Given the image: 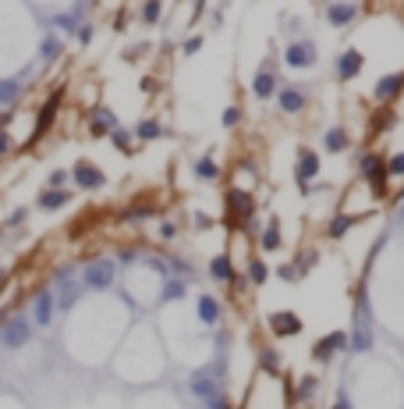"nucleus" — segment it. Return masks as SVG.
Instances as JSON below:
<instances>
[{
	"instance_id": "4be33fe9",
	"label": "nucleus",
	"mask_w": 404,
	"mask_h": 409,
	"mask_svg": "<svg viewBox=\"0 0 404 409\" xmlns=\"http://www.w3.org/2000/svg\"><path fill=\"white\" fill-rule=\"evenodd\" d=\"M68 203H71L68 189H43L39 199H36V207L39 210H60V207H68Z\"/></svg>"
},
{
	"instance_id": "20e7f679",
	"label": "nucleus",
	"mask_w": 404,
	"mask_h": 409,
	"mask_svg": "<svg viewBox=\"0 0 404 409\" xmlns=\"http://www.w3.org/2000/svg\"><path fill=\"white\" fill-rule=\"evenodd\" d=\"M114 285V260H89L82 267V289H93V292H106Z\"/></svg>"
},
{
	"instance_id": "f257e3e1",
	"label": "nucleus",
	"mask_w": 404,
	"mask_h": 409,
	"mask_svg": "<svg viewBox=\"0 0 404 409\" xmlns=\"http://www.w3.org/2000/svg\"><path fill=\"white\" fill-rule=\"evenodd\" d=\"M358 175L366 178V186H369V192L372 196H387V189H390V175H387V160H383V153H361V160H358Z\"/></svg>"
},
{
	"instance_id": "cd10ccee",
	"label": "nucleus",
	"mask_w": 404,
	"mask_h": 409,
	"mask_svg": "<svg viewBox=\"0 0 404 409\" xmlns=\"http://www.w3.org/2000/svg\"><path fill=\"white\" fill-rule=\"evenodd\" d=\"M348 349H351V353H369V349H372V331H366V327H351Z\"/></svg>"
},
{
	"instance_id": "bb28decb",
	"label": "nucleus",
	"mask_w": 404,
	"mask_h": 409,
	"mask_svg": "<svg viewBox=\"0 0 404 409\" xmlns=\"http://www.w3.org/2000/svg\"><path fill=\"white\" fill-rule=\"evenodd\" d=\"M323 146H326V153H344V150H348V132L340 129V125L326 129V135H323Z\"/></svg>"
},
{
	"instance_id": "de8ad7c7",
	"label": "nucleus",
	"mask_w": 404,
	"mask_h": 409,
	"mask_svg": "<svg viewBox=\"0 0 404 409\" xmlns=\"http://www.w3.org/2000/svg\"><path fill=\"white\" fill-rule=\"evenodd\" d=\"M11 150H14V139L8 135V129H0V160H4Z\"/></svg>"
},
{
	"instance_id": "79ce46f5",
	"label": "nucleus",
	"mask_w": 404,
	"mask_h": 409,
	"mask_svg": "<svg viewBox=\"0 0 404 409\" xmlns=\"http://www.w3.org/2000/svg\"><path fill=\"white\" fill-rule=\"evenodd\" d=\"M220 121H224V129H238L241 125V107H227Z\"/></svg>"
},
{
	"instance_id": "9b49d317",
	"label": "nucleus",
	"mask_w": 404,
	"mask_h": 409,
	"mask_svg": "<svg viewBox=\"0 0 404 409\" xmlns=\"http://www.w3.org/2000/svg\"><path fill=\"white\" fill-rule=\"evenodd\" d=\"M344 349H348V335L344 331H330V335H323L312 345V360L316 363H330L337 353H344Z\"/></svg>"
},
{
	"instance_id": "ddd939ff",
	"label": "nucleus",
	"mask_w": 404,
	"mask_h": 409,
	"mask_svg": "<svg viewBox=\"0 0 404 409\" xmlns=\"http://www.w3.org/2000/svg\"><path fill=\"white\" fill-rule=\"evenodd\" d=\"M361 68H366V54H361V50H344V54H340L337 60H333V71H337V78L340 82H351V78H358L361 75Z\"/></svg>"
},
{
	"instance_id": "c756f323",
	"label": "nucleus",
	"mask_w": 404,
	"mask_h": 409,
	"mask_svg": "<svg viewBox=\"0 0 404 409\" xmlns=\"http://www.w3.org/2000/svg\"><path fill=\"white\" fill-rule=\"evenodd\" d=\"M18 96H21V82L18 78H0V107L18 104Z\"/></svg>"
},
{
	"instance_id": "c03bdc74",
	"label": "nucleus",
	"mask_w": 404,
	"mask_h": 409,
	"mask_svg": "<svg viewBox=\"0 0 404 409\" xmlns=\"http://www.w3.org/2000/svg\"><path fill=\"white\" fill-rule=\"evenodd\" d=\"M170 267H174L178 274H185V278H191V271H195V267H191V260H185V256H170Z\"/></svg>"
},
{
	"instance_id": "37998d69",
	"label": "nucleus",
	"mask_w": 404,
	"mask_h": 409,
	"mask_svg": "<svg viewBox=\"0 0 404 409\" xmlns=\"http://www.w3.org/2000/svg\"><path fill=\"white\" fill-rule=\"evenodd\" d=\"M199 50H202V36H188V39H185V43H181V54H185V57H191V54H199Z\"/></svg>"
},
{
	"instance_id": "4d7b16f0",
	"label": "nucleus",
	"mask_w": 404,
	"mask_h": 409,
	"mask_svg": "<svg viewBox=\"0 0 404 409\" xmlns=\"http://www.w3.org/2000/svg\"><path fill=\"white\" fill-rule=\"evenodd\" d=\"M227 409H230V406H227Z\"/></svg>"
},
{
	"instance_id": "864d4df0",
	"label": "nucleus",
	"mask_w": 404,
	"mask_h": 409,
	"mask_svg": "<svg viewBox=\"0 0 404 409\" xmlns=\"http://www.w3.org/2000/svg\"><path fill=\"white\" fill-rule=\"evenodd\" d=\"M21 221H25V210H14V214L8 217V224H11V228H14V224H21Z\"/></svg>"
},
{
	"instance_id": "49530a36",
	"label": "nucleus",
	"mask_w": 404,
	"mask_h": 409,
	"mask_svg": "<svg viewBox=\"0 0 404 409\" xmlns=\"http://www.w3.org/2000/svg\"><path fill=\"white\" fill-rule=\"evenodd\" d=\"M276 278L281 281H298V267L294 263H281V267H276Z\"/></svg>"
},
{
	"instance_id": "3c124183",
	"label": "nucleus",
	"mask_w": 404,
	"mask_h": 409,
	"mask_svg": "<svg viewBox=\"0 0 404 409\" xmlns=\"http://www.w3.org/2000/svg\"><path fill=\"white\" fill-rule=\"evenodd\" d=\"M145 267H153V271H160V274H163V271H167V263H163V260H156V256H149V260H145Z\"/></svg>"
},
{
	"instance_id": "f704fd0d",
	"label": "nucleus",
	"mask_w": 404,
	"mask_h": 409,
	"mask_svg": "<svg viewBox=\"0 0 404 409\" xmlns=\"http://www.w3.org/2000/svg\"><path fill=\"white\" fill-rule=\"evenodd\" d=\"M259 371L281 374V356H276V349H270V345H263V349H259Z\"/></svg>"
},
{
	"instance_id": "f8f14e48",
	"label": "nucleus",
	"mask_w": 404,
	"mask_h": 409,
	"mask_svg": "<svg viewBox=\"0 0 404 409\" xmlns=\"http://www.w3.org/2000/svg\"><path fill=\"white\" fill-rule=\"evenodd\" d=\"M54 281H57V292H60V296H54V302L60 306V310H71L75 299H78V292H82V285L71 278V267H60V271L54 274Z\"/></svg>"
},
{
	"instance_id": "7ed1b4c3",
	"label": "nucleus",
	"mask_w": 404,
	"mask_h": 409,
	"mask_svg": "<svg viewBox=\"0 0 404 409\" xmlns=\"http://www.w3.org/2000/svg\"><path fill=\"white\" fill-rule=\"evenodd\" d=\"M29 342H32V320L25 313L0 317V345L4 349H25Z\"/></svg>"
},
{
	"instance_id": "58836bf2",
	"label": "nucleus",
	"mask_w": 404,
	"mask_h": 409,
	"mask_svg": "<svg viewBox=\"0 0 404 409\" xmlns=\"http://www.w3.org/2000/svg\"><path fill=\"white\" fill-rule=\"evenodd\" d=\"M316 263H319V253H316V250H305V253H302V260L294 263V267H298V278H302L305 271H312Z\"/></svg>"
},
{
	"instance_id": "473e14b6",
	"label": "nucleus",
	"mask_w": 404,
	"mask_h": 409,
	"mask_svg": "<svg viewBox=\"0 0 404 409\" xmlns=\"http://www.w3.org/2000/svg\"><path fill=\"white\" fill-rule=\"evenodd\" d=\"M185 296H188L185 278H167V285H163V302H174V299H185Z\"/></svg>"
},
{
	"instance_id": "5701e85b",
	"label": "nucleus",
	"mask_w": 404,
	"mask_h": 409,
	"mask_svg": "<svg viewBox=\"0 0 404 409\" xmlns=\"http://www.w3.org/2000/svg\"><path fill=\"white\" fill-rule=\"evenodd\" d=\"M276 75H273V68H263L259 75H255V82H252V93H255V100H270L273 93H276Z\"/></svg>"
},
{
	"instance_id": "b1692460",
	"label": "nucleus",
	"mask_w": 404,
	"mask_h": 409,
	"mask_svg": "<svg viewBox=\"0 0 404 409\" xmlns=\"http://www.w3.org/2000/svg\"><path fill=\"white\" fill-rule=\"evenodd\" d=\"M209 274H213V281H238V274H234V263H230V256L227 253H217L209 260Z\"/></svg>"
},
{
	"instance_id": "4468645a",
	"label": "nucleus",
	"mask_w": 404,
	"mask_h": 409,
	"mask_svg": "<svg viewBox=\"0 0 404 409\" xmlns=\"http://www.w3.org/2000/svg\"><path fill=\"white\" fill-rule=\"evenodd\" d=\"M401 89H404V71L379 75L376 86H372V100H376V104H390L394 96H401Z\"/></svg>"
},
{
	"instance_id": "393cba45",
	"label": "nucleus",
	"mask_w": 404,
	"mask_h": 409,
	"mask_svg": "<svg viewBox=\"0 0 404 409\" xmlns=\"http://www.w3.org/2000/svg\"><path fill=\"white\" fill-rule=\"evenodd\" d=\"M358 221H361L358 214H337V217H330V224H326V235H330V239H344Z\"/></svg>"
},
{
	"instance_id": "4c0bfd02",
	"label": "nucleus",
	"mask_w": 404,
	"mask_h": 409,
	"mask_svg": "<svg viewBox=\"0 0 404 409\" xmlns=\"http://www.w3.org/2000/svg\"><path fill=\"white\" fill-rule=\"evenodd\" d=\"M298 402H312V395H316V377L312 374H305L302 381H298Z\"/></svg>"
},
{
	"instance_id": "603ef678",
	"label": "nucleus",
	"mask_w": 404,
	"mask_h": 409,
	"mask_svg": "<svg viewBox=\"0 0 404 409\" xmlns=\"http://www.w3.org/2000/svg\"><path fill=\"white\" fill-rule=\"evenodd\" d=\"M178 235V224H163L160 228V239H174Z\"/></svg>"
},
{
	"instance_id": "0eeeda50",
	"label": "nucleus",
	"mask_w": 404,
	"mask_h": 409,
	"mask_svg": "<svg viewBox=\"0 0 404 409\" xmlns=\"http://www.w3.org/2000/svg\"><path fill=\"white\" fill-rule=\"evenodd\" d=\"M54 313H57V302H54V289H36V296H32V327H50L54 324Z\"/></svg>"
},
{
	"instance_id": "6e6d98bb",
	"label": "nucleus",
	"mask_w": 404,
	"mask_h": 409,
	"mask_svg": "<svg viewBox=\"0 0 404 409\" xmlns=\"http://www.w3.org/2000/svg\"><path fill=\"white\" fill-rule=\"evenodd\" d=\"M401 214H404V192H401Z\"/></svg>"
},
{
	"instance_id": "1a4fd4ad",
	"label": "nucleus",
	"mask_w": 404,
	"mask_h": 409,
	"mask_svg": "<svg viewBox=\"0 0 404 409\" xmlns=\"http://www.w3.org/2000/svg\"><path fill=\"white\" fill-rule=\"evenodd\" d=\"M68 175H71L75 186H78V189H85V192H93V189H103V186H106V175L96 168L93 160H78Z\"/></svg>"
},
{
	"instance_id": "c85d7f7f",
	"label": "nucleus",
	"mask_w": 404,
	"mask_h": 409,
	"mask_svg": "<svg viewBox=\"0 0 404 409\" xmlns=\"http://www.w3.org/2000/svg\"><path fill=\"white\" fill-rule=\"evenodd\" d=\"M135 135H139L142 142H156V139L163 135V125H160L156 118H142L139 125H135Z\"/></svg>"
},
{
	"instance_id": "412c9836",
	"label": "nucleus",
	"mask_w": 404,
	"mask_h": 409,
	"mask_svg": "<svg viewBox=\"0 0 404 409\" xmlns=\"http://www.w3.org/2000/svg\"><path fill=\"white\" fill-rule=\"evenodd\" d=\"M355 327H366V331H372V313H369V292H366V285H358V292H355V313H351Z\"/></svg>"
},
{
	"instance_id": "2eb2a0df",
	"label": "nucleus",
	"mask_w": 404,
	"mask_h": 409,
	"mask_svg": "<svg viewBox=\"0 0 404 409\" xmlns=\"http://www.w3.org/2000/svg\"><path fill=\"white\" fill-rule=\"evenodd\" d=\"M316 175H319V153H316V150H298V164H294L298 189H305Z\"/></svg>"
},
{
	"instance_id": "c9c22d12",
	"label": "nucleus",
	"mask_w": 404,
	"mask_h": 409,
	"mask_svg": "<svg viewBox=\"0 0 404 409\" xmlns=\"http://www.w3.org/2000/svg\"><path fill=\"white\" fill-rule=\"evenodd\" d=\"M110 142H114V150H117V153H135L132 132H124V129H114V132H110Z\"/></svg>"
},
{
	"instance_id": "a18cd8bd",
	"label": "nucleus",
	"mask_w": 404,
	"mask_h": 409,
	"mask_svg": "<svg viewBox=\"0 0 404 409\" xmlns=\"http://www.w3.org/2000/svg\"><path fill=\"white\" fill-rule=\"evenodd\" d=\"M75 36H78V43H82V47H89V43H93V36H96V29H93L89 22H82Z\"/></svg>"
},
{
	"instance_id": "ea45409f",
	"label": "nucleus",
	"mask_w": 404,
	"mask_h": 409,
	"mask_svg": "<svg viewBox=\"0 0 404 409\" xmlns=\"http://www.w3.org/2000/svg\"><path fill=\"white\" fill-rule=\"evenodd\" d=\"M71 181V175L64 171V168H57V171H50V178H47V189H64Z\"/></svg>"
},
{
	"instance_id": "dca6fc26",
	"label": "nucleus",
	"mask_w": 404,
	"mask_h": 409,
	"mask_svg": "<svg viewBox=\"0 0 404 409\" xmlns=\"http://www.w3.org/2000/svg\"><path fill=\"white\" fill-rule=\"evenodd\" d=\"M114 129H121V125H117V114H114L110 107H96L93 118H89V135L103 139V135H110Z\"/></svg>"
},
{
	"instance_id": "a878e982",
	"label": "nucleus",
	"mask_w": 404,
	"mask_h": 409,
	"mask_svg": "<svg viewBox=\"0 0 404 409\" xmlns=\"http://www.w3.org/2000/svg\"><path fill=\"white\" fill-rule=\"evenodd\" d=\"M82 14H85V4H75L71 11L57 14V18H54V25H57L60 32H78V25H82Z\"/></svg>"
},
{
	"instance_id": "423d86ee",
	"label": "nucleus",
	"mask_w": 404,
	"mask_h": 409,
	"mask_svg": "<svg viewBox=\"0 0 404 409\" xmlns=\"http://www.w3.org/2000/svg\"><path fill=\"white\" fill-rule=\"evenodd\" d=\"M60 100H64V86H57L50 96H47V104L39 107V114H36V129H32V139H29V146L32 142H39L43 135L50 132V125H54V118H57V111H60Z\"/></svg>"
},
{
	"instance_id": "6ab92c4d",
	"label": "nucleus",
	"mask_w": 404,
	"mask_h": 409,
	"mask_svg": "<svg viewBox=\"0 0 404 409\" xmlns=\"http://www.w3.org/2000/svg\"><path fill=\"white\" fill-rule=\"evenodd\" d=\"M284 245V235H281V217H270L263 224V232H259V250L263 253H276Z\"/></svg>"
},
{
	"instance_id": "a19ab883",
	"label": "nucleus",
	"mask_w": 404,
	"mask_h": 409,
	"mask_svg": "<svg viewBox=\"0 0 404 409\" xmlns=\"http://www.w3.org/2000/svg\"><path fill=\"white\" fill-rule=\"evenodd\" d=\"M387 175L404 178V150H401V153H394V157H387Z\"/></svg>"
},
{
	"instance_id": "a211bd4d",
	"label": "nucleus",
	"mask_w": 404,
	"mask_h": 409,
	"mask_svg": "<svg viewBox=\"0 0 404 409\" xmlns=\"http://www.w3.org/2000/svg\"><path fill=\"white\" fill-rule=\"evenodd\" d=\"M276 104H281L284 114H302L305 111V93L298 86H281L276 89Z\"/></svg>"
},
{
	"instance_id": "7c9ffc66",
	"label": "nucleus",
	"mask_w": 404,
	"mask_h": 409,
	"mask_svg": "<svg viewBox=\"0 0 404 409\" xmlns=\"http://www.w3.org/2000/svg\"><path fill=\"white\" fill-rule=\"evenodd\" d=\"M195 178H199V181H217V178H220V164L213 160V153H206V157L195 164Z\"/></svg>"
},
{
	"instance_id": "9d476101",
	"label": "nucleus",
	"mask_w": 404,
	"mask_h": 409,
	"mask_svg": "<svg viewBox=\"0 0 404 409\" xmlns=\"http://www.w3.org/2000/svg\"><path fill=\"white\" fill-rule=\"evenodd\" d=\"M266 324H270V331L276 338H294V335H302V327H305L294 310H276V313L266 317Z\"/></svg>"
},
{
	"instance_id": "09e8293b",
	"label": "nucleus",
	"mask_w": 404,
	"mask_h": 409,
	"mask_svg": "<svg viewBox=\"0 0 404 409\" xmlns=\"http://www.w3.org/2000/svg\"><path fill=\"white\" fill-rule=\"evenodd\" d=\"M153 210H156V207H135V210H128V214H124V221H139V217H149Z\"/></svg>"
},
{
	"instance_id": "e433bc0d",
	"label": "nucleus",
	"mask_w": 404,
	"mask_h": 409,
	"mask_svg": "<svg viewBox=\"0 0 404 409\" xmlns=\"http://www.w3.org/2000/svg\"><path fill=\"white\" fill-rule=\"evenodd\" d=\"M160 18H163V4H160V0H145V4H142V22L156 25Z\"/></svg>"
},
{
	"instance_id": "8fccbe9b",
	"label": "nucleus",
	"mask_w": 404,
	"mask_h": 409,
	"mask_svg": "<svg viewBox=\"0 0 404 409\" xmlns=\"http://www.w3.org/2000/svg\"><path fill=\"white\" fill-rule=\"evenodd\" d=\"M117 256H121V263H124V267H128V263H139V250H121Z\"/></svg>"
},
{
	"instance_id": "39448f33",
	"label": "nucleus",
	"mask_w": 404,
	"mask_h": 409,
	"mask_svg": "<svg viewBox=\"0 0 404 409\" xmlns=\"http://www.w3.org/2000/svg\"><path fill=\"white\" fill-rule=\"evenodd\" d=\"M227 224H245L248 217H255V199H252V192H245V189H227Z\"/></svg>"
},
{
	"instance_id": "2f4dec72",
	"label": "nucleus",
	"mask_w": 404,
	"mask_h": 409,
	"mask_svg": "<svg viewBox=\"0 0 404 409\" xmlns=\"http://www.w3.org/2000/svg\"><path fill=\"white\" fill-rule=\"evenodd\" d=\"M60 54H64V43H60V36L47 32V36H43V43H39V57H43V60H57Z\"/></svg>"
},
{
	"instance_id": "f03ea898",
	"label": "nucleus",
	"mask_w": 404,
	"mask_h": 409,
	"mask_svg": "<svg viewBox=\"0 0 404 409\" xmlns=\"http://www.w3.org/2000/svg\"><path fill=\"white\" fill-rule=\"evenodd\" d=\"M220 381H224V356H220L217 363H209V366H202V371H195V374H191L188 388H191V395H199V399L206 402V399H217V395H224Z\"/></svg>"
},
{
	"instance_id": "f3484780",
	"label": "nucleus",
	"mask_w": 404,
	"mask_h": 409,
	"mask_svg": "<svg viewBox=\"0 0 404 409\" xmlns=\"http://www.w3.org/2000/svg\"><path fill=\"white\" fill-rule=\"evenodd\" d=\"M358 14H361V8L355 4V0H348V4H326V22H330V25H337V29L351 25Z\"/></svg>"
},
{
	"instance_id": "72a5a7b5",
	"label": "nucleus",
	"mask_w": 404,
	"mask_h": 409,
	"mask_svg": "<svg viewBox=\"0 0 404 409\" xmlns=\"http://www.w3.org/2000/svg\"><path fill=\"white\" fill-rule=\"evenodd\" d=\"M248 281H252V285H266V281H270V267H266L263 256H252V263H248Z\"/></svg>"
},
{
	"instance_id": "5fc2aeb1",
	"label": "nucleus",
	"mask_w": 404,
	"mask_h": 409,
	"mask_svg": "<svg viewBox=\"0 0 404 409\" xmlns=\"http://www.w3.org/2000/svg\"><path fill=\"white\" fill-rule=\"evenodd\" d=\"M333 409H351V402H348V395H337V402H333Z\"/></svg>"
},
{
	"instance_id": "6e6552de",
	"label": "nucleus",
	"mask_w": 404,
	"mask_h": 409,
	"mask_svg": "<svg viewBox=\"0 0 404 409\" xmlns=\"http://www.w3.org/2000/svg\"><path fill=\"white\" fill-rule=\"evenodd\" d=\"M284 65L294 68V71H305L316 65V43L312 39H294V43H287L284 50Z\"/></svg>"
},
{
	"instance_id": "aec40b11",
	"label": "nucleus",
	"mask_w": 404,
	"mask_h": 409,
	"mask_svg": "<svg viewBox=\"0 0 404 409\" xmlns=\"http://www.w3.org/2000/svg\"><path fill=\"white\" fill-rule=\"evenodd\" d=\"M220 317H224L220 299H217V296H199V320H202L206 327H217Z\"/></svg>"
}]
</instances>
